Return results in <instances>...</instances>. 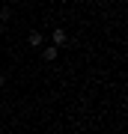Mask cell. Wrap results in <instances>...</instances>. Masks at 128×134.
Masks as SVG:
<instances>
[{
  "mask_svg": "<svg viewBox=\"0 0 128 134\" xmlns=\"http://www.w3.org/2000/svg\"><path fill=\"white\" fill-rule=\"evenodd\" d=\"M9 15H12L9 6H3V9H0V21H9Z\"/></svg>",
  "mask_w": 128,
  "mask_h": 134,
  "instance_id": "obj_4",
  "label": "cell"
},
{
  "mask_svg": "<svg viewBox=\"0 0 128 134\" xmlns=\"http://www.w3.org/2000/svg\"><path fill=\"white\" fill-rule=\"evenodd\" d=\"M54 45H57V48H66V42H69V39H66V30H63V27H57V30H54Z\"/></svg>",
  "mask_w": 128,
  "mask_h": 134,
  "instance_id": "obj_2",
  "label": "cell"
},
{
  "mask_svg": "<svg viewBox=\"0 0 128 134\" xmlns=\"http://www.w3.org/2000/svg\"><path fill=\"white\" fill-rule=\"evenodd\" d=\"M42 42H45V36L39 33V30H30V36H27V45H30V48H42Z\"/></svg>",
  "mask_w": 128,
  "mask_h": 134,
  "instance_id": "obj_1",
  "label": "cell"
},
{
  "mask_svg": "<svg viewBox=\"0 0 128 134\" xmlns=\"http://www.w3.org/2000/svg\"><path fill=\"white\" fill-rule=\"evenodd\" d=\"M3 83H6V75H3V72H0V86H3Z\"/></svg>",
  "mask_w": 128,
  "mask_h": 134,
  "instance_id": "obj_5",
  "label": "cell"
},
{
  "mask_svg": "<svg viewBox=\"0 0 128 134\" xmlns=\"http://www.w3.org/2000/svg\"><path fill=\"white\" fill-rule=\"evenodd\" d=\"M57 51H60V48H57V45H48V48L42 51V57H45L48 63H54V60H57Z\"/></svg>",
  "mask_w": 128,
  "mask_h": 134,
  "instance_id": "obj_3",
  "label": "cell"
}]
</instances>
